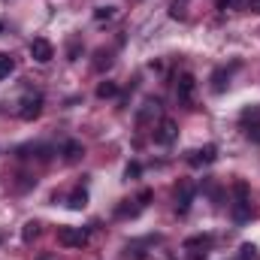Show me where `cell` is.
Returning <instances> with one entry per match:
<instances>
[{
  "label": "cell",
  "mask_w": 260,
  "mask_h": 260,
  "mask_svg": "<svg viewBox=\"0 0 260 260\" xmlns=\"http://www.w3.org/2000/svg\"><path fill=\"white\" fill-rule=\"evenodd\" d=\"M176 136H179V127H176V121H173V118H164V121L157 124L154 142H160V145H170V142H173Z\"/></svg>",
  "instance_id": "5b68a950"
},
{
  "label": "cell",
  "mask_w": 260,
  "mask_h": 260,
  "mask_svg": "<svg viewBox=\"0 0 260 260\" xmlns=\"http://www.w3.org/2000/svg\"><path fill=\"white\" fill-rule=\"evenodd\" d=\"M215 157H218V148H215V145H206V148H200V151L191 154V164H194V167H203V164H212Z\"/></svg>",
  "instance_id": "52a82bcc"
},
{
  "label": "cell",
  "mask_w": 260,
  "mask_h": 260,
  "mask_svg": "<svg viewBox=\"0 0 260 260\" xmlns=\"http://www.w3.org/2000/svg\"><path fill=\"white\" fill-rule=\"evenodd\" d=\"M79 154H82V145H79V142H67L64 145V157L67 160H79Z\"/></svg>",
  "instance_id": "5bb4252c"
},
{
  "label": "cell",
  "mask_w": 260,
  "mask_h": 260,
  "mask_svg": "<svg viewBox=\"0 0 260 260\" xmlns=\"http://www.w3.org/2000/svg\"><path fill=\"white\" fill-rule=\"evenodd\" d=\"M194 194H197V188L191 185V182H179L176 185V212H188L191 209V203H194Z\"/></svg>",
  "instance_id": "3957f363"
},
{
  "label": "cell",
  "mask_w": 260,
  "mask_h": 260,
  "mask_svg": "<svg viewBox=\"0 0 260 260\" xmlns=\"http://www.w3.org/2000/svg\"><path fill=\"white\" fill-rule=\"evenodd\" d=\"M58 242L67 245V248H82V245H88V230H82V227H61L58 230Z\"/></svg>",
  "instance_id": "6da1fadb"
},
{
  "label": "cell",
  "mask_w": 260,
  "mask_h": 260,
  "mask_svg": "<svg viewBox=\"0 0 260 260\" xmlns=\"http://www.w3.org/2000/svg\"><path fill=\"white\" fill-rule=\"evenodd\" d=\"M0 34H3V24H0Z\"/></svg>",
  "instance_id": "7402d4cb"
},
{
  "label": "cell",
  "mask_w": 260,
  "mask_h": 260,
  "mask_svg": "<svg viewBox=\"0 0 260 260\" xmlns=\"http://www.w3.org/2000/svg\"><path fill=\"white\" fill-rule=\"evenodd\" d=\"M227 82H230V70H215V76H212V91H224Z\"/></svg>",
  "instance_id": "9c48e42d"
},
{
  "label": "cell",
  "mask_w": 260,
  "mask_h": 260,
  "mask_svg": "<svg viewBox=\"0 0 260 260\" xmlns=\"http://www.w3.org/2000/svg\"><path fill=\"white\" fill-rule=\"evenodd\" d=\"M233 218L236 221H248L251 218V203L245 197H236V206H233Z\"/></svg>",
  "instance_id": "ba28073f"
},
{
  "label": "cell",
  "mask_w": 260,
  "mask_h": 260,
  "mask_svg": "<svg viewBox=\"0 0 260 260\" xmlns=\"http://www.w3.org/2000/svg\"><path fill=\"white\" fill-rule=\"evenodd\" d=\"M148 200H151V191H142V194H139V203H142V206H145Z\"/></svg>",
  "instance_id": "d6986e66"
},
{
  "label": "cell",
  "mask_w": 260,
  "mask_h": 260,
  "mask_svg": "<svg viewBox=\"0 0 260 260\" xmlns=\"http://www.w3.org/2000/svg\"><path fill=\"white\" fill-rule=\"evenodd\" d=\"M115 15V6H97L94 9V18H112Z\"/></svg>",
  "instance_id": "2e32d148"
},
{
  "label": "cell",
  "mask_w": 260,
  "mask_h": 260,
  "mask_svg": "<svg viewBox=\"0 0 260 260\" xmlns=\"http://www.w3.org/2000/svg\"><path fill=\"white\" fill-rule=\"evenodd\" d=\"M230 3H233V0H218V9H227Z\"/></svg>",
  "instance_id": "44dd1931"
},
{
  "label": "cell",
  "mask_w": 260,
  "mask_h": 260,
  "mask_svg": "<svg viewBox=\"0 0 260 260\" xmlns=\"http://www.w3.org/2000/svg\"><path fill=\"white\" fill-rule=\"evenodd\" d=\"M37 236H40V224H37V221H27L24 230H21V239H24V242H34Z\"/></svg>",
  "instance_id": "7c38bea8"
},
{
  "label": "cell",
  "mask_w": 260,
  "mask_h": 260,
  "mask_svg": "<svg viewBox=\"0 0 260 260\" xmlns=\"http://www.w3.org/2000/svg\"><path fill=\"white\" fill-rule=\"evenodd\" d=\"M248 9L251 12H260V0H248Z\"/></svg>",
  "instance_id": "ffe728a7"
},
{
  "label": "cell",
  "mask_w": 260,
  "mask_h": 260,
  "mask_svg": "<svg viewBox=\"0 0 260 260\" xmlns=\"http://www.w3.org/2000/svg\"><path fill=\"white\" fill-rule=\"evenodd\" d=\"M18 106H21V109H18V115H21L24 121H34V118L43 112V97H40V94H24Z\"/></svg>",
  "instance_id": "7a4b0ae2"
},
{
  "label": "cell",
  "mask_w": 260,
  "mask_h": 260,
  "mask_svg": "<svg viewBox=\"0 0 260 260\" xmlns=\"http://www.w3.org/2000/svg\"><path fill=\"white\" fill-rule=\"evenodd\" d=\"M209 245H212V236H206V233L185 239V248H188V251H194V248H209Z\"/></svg>",
  "instance_id": "30bf717a"
},
{
  "label": "cell",
  "mask_w": 260,
  "mask_h": 260,
  "mask_svg": "<svg viewBox=\"0 0 260 260\" xmlns=\"http://www.w3.org/2000/svg\"><path fill=\"white\" fill-rule=\"evenodd\" d=\"M12 70H15V61H12L9 55H0V79H3V76H9Z\"/></svg>",
  "instance_id": "9a60e30c"
},
{
  "label": "cell",
  "mask_w": 260,
  "mask_h": 260,
  "mask_svg": "<svg viewBox=\"0 0 260 260\" xmlns=\"http://www.w3.org/2000/svg\"><path fill=\"white\" fill-rule=\"evenodd\" d=\"M242 260H257V248L254 245H242Z\"/></svg>",
  "instance_id": "e0dca14e"
},
{
  "label": "cell",
  "mask_w": 260,
  "mask_h": 260,
  "mask_svg": "<svg viewBox=\"0 0 260 260\" xmlns=\"http://www.w3.org/2000/svg\"><path fill=\"white\" fill-rule=\"evenodd\" d=\"M85 203H88V194H85V191H73L70 200H67V206H70V209H82Z\"/></svg>",
  "instance_id": "4fadbf2b"
},
{
  "label": "cell",
  "mask_w": 260,
  "mask_h": 260,
  "mask_svg": "<svg viewBox=\"0 0 260 260\" xmlns=\"http://www.w3.org/2000/svg\"><path fill=\"white\" fill-rule=\"evenodd\" d=\"M139 173H142V167H139V164H127V170H124V176H127V179H136Z\"/></svg>",
  "instance_id": "ac0fdd59"
},
{
  "label": "cell",
  "mask_w": 260,
  "mask_h": 260,
  "mask_svg": "<svg viewBox=\"0 0 260 260\" xmlns=\"http://www.w3.org/2000/svg\"><path fill=\"white\" fill-rule=\"evenodd\" d=\"M115 94H118V85H115V82H100V85H97V97H100V100L115 97Z\"/></svg>",
  "instance_id": "8fae6325"
},
{
  "label": "cell",
  "mask_w": 260,
  "mask_h": 260,
  "mask_svg": "<svg viewBox=\"0 0 260 260\" xmlns=\"http://www.w3.org/2000/svg\"><path fill=\"white\" fill-rule=\"evenodd\" d=\"M30 58H34L37 64H49V61L55 58V46H52L49 40H43V37H40V40H34V43H30Z\"/></svg>",
  "instance_id": "277c9868"
},
{
  "label": "cell",
  "mask_w": 260,
  "mask_h": 260,
  "mask_svg": "<svg viewBox=\"0 0 260 260\" xmlns=\"http://www.w3.org/2000/svg\"><path fill=\"white\" fill-rule=\"evenodd\" d=\"M194 88H197L194 76H191V73H182V76H179V85H176V94H179V100H182V103H191V97H194Z\"/></svg>",
  "instance_id": "8992f818"
}]
</instances>
